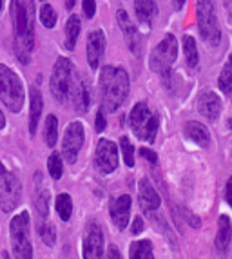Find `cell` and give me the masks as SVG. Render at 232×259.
I'll return each mask as SVG.
<instances>
[{
	"label": "cell",
	"mask_w": 232,
	"mask_h": 259,
	"mask_svg": "<svg viewBox=\"0 0 232 259\" xmlns=\"http://www.w3.org/2000/svg\"><path fill=\"white\" fill-rule=\"evenodd\" d=\"M129 123L138 138L152 143L160 127V114L150 111L145 102H138L133 107V111H131Z\"/></svg>",
	"instance_id": "obj_5"
},
{
	"label": "cell",
	"mask_w": 232,
	"mask_h": 259,
	"mask_svg": "<svg viewBox=\"0 0 232 259\" xmlns=\"http://www.w3.org/2000/svg\"><path fill=\"white\" fill-rule=\"evenodd\" d=\"M134 11H136V17L140 20L142 26H150L152 18L156 17V4L154 0H134Z\"/></svg>",
	"instance_id": "obj_22"
},
{
	"label": "cell",
	"mask_w": 232,
	"mask_h": 259,
	"mask_svg": "<svg viewBox=\"0 0 232 259\" xmlns=\"http://www.w3.org/2000/svg\"><path fill=\"white\" fill-rule=\"evenodd\" d=\"M74 2H76V0H65V8H67V9H73Z\"/></svg>",
	"instance_id": "obj_42"
},
{
	"label": "cell",
	"mask_w": 232,
	"mask_h": 259,
	"mask_svg": "<svg viewBox=\"0 0 232 259\" xmlns=\"http://www.w3.org/2000/svg\"><path fill=\"white\" fill-rule=\"evenodd\" d=\"M183 4H185V0H172V6H174V9H181L183 8Z\"/></svg>",
	"instance_id": "obj_40"
},
{
	"label": "cell",
	"mask_w": 232,
	"mask_h": 259,
	"mask_svg": "<svg viewBox=\"0 0 232 259\" xmlns=\"http://www.w3.org/2000/svg\"><path fill=\"white\" fill-rule=\"evenodd\" d=\"M100 96H102L103 111L114 112L124 105L129 95V74L124 67L105 65L100 73Z\"/></svg>",
	"instance_id": "obj_2"
},
{
	"label": "cell",
	"mask_w": 232,
	"mask_h": 259,
	"mask_svg": "<svg viewBox=\"0 0 232 259\" xmlns=\"http://www.w3.org/2000/svg\"><path fill=\"white\" fill-rule=\"evenodd\" d=\"M9 239L15 259H33V245L29 236V212L22 210L9 221Z\"/></svg>",
	"instance_id": "obj_4"
},
{
	"label": "cell",
	"mask_w": 232,
	"mask_h": 259,
	"mask_svg": "<svg viewBox=\"0 0 232 259\" xmlns=\"http://www.w3.org/2000/svg\"><path fill=\"white\" fill-rule=\"evenodd\" d=\"M80 29H82V24H80V18L76 15H71L65 24V49L73 51L74 46H76L78 35H80Z\"/></svg>",
	"instance_id": "obj_23"
},
{
	"label": "cell",
	"mask_w": 232,
	"mask_h": 259,
	"mask_svg": "<svg viewBox=\"0 0 232 259\" xmlns=\"http://www.w3.org/2000/svg\"><path fill=\"white\" fill-rule=\"evenodd\" d=\"M95 165L102 174H111L118 167V149L111 140L102 138L96 145Z\"/></svg>",
	"instance_id": "obj_11"
},
{
	"label": "cell",
	"mask_w": 232,
	"mask_h": 259,
	"mask_svg": "<svg viewBox=\"0 0 232 259\" xmlns=\"http://www.w3.org/2000/svg\"><path fill=\"white\" fill-rule=\"evenodd\" d=\"M198 112L209 121H214L221 114V100L214 91H203L198 98Z\"/></svg>",
	"instance_id": "obj_16"
},
{
	"label": "cell",
	"mask_w": 232,
	"mask_h": 259,
	"mask_svg": "<svg viewBox=\"0 0 232 259\" xmlns=\"http://www.w3.org/2000/svg\"><path fill=\"white\" fill-rule=\"evenodd\" d=\"M129 257L131 259H154V254H152V243H150L149 239H142V241L131 243Z\"/></svg>",
	"instance_id": "obj_24"
},
{
	"label": "cell",
	"mask_w": 232,
	"mask_h": 259,
	"mask_svg": "<svg viewBox=\"0 0 232 259\" xmlns=\"http://www.w3.org/2000/svg\"><path fill=\"white\" fill-rule=\"evenodd\" d=\"M183 131H185V136L192 140L194 143H198L200 147H209V145H211L209 129H207L203 123H200V121H187Z\"/></svg>",
	"instance_id": "obj_21"
},
{
	"label": "cell",
	"mask_w": 232,
	"mask_h": 259,
	"mask_svg": "<svg viewBox=\"0 0 232 259\" xmlns=\"http://www.w3.org/2000/svg\"><path fill=\"white\" fill-rule=\"evenodd\" d=\"M82 8H84V15L87 18H93L96 13V2L95 0H82Z\"/></svg>",
	"instance_id": "obj_35"
},
{
	"label": "cell",
	"mask_w": 232,
	"mask_h": 259,
	"mask_svg": "<svg viewBox=\"0 0 232 259\" xmlns=\"http://www.w3.org/2000/svg\"><path fill=\"white\" fill-rule=\"evenodd\" d=\"M84 140H86V133H84V125L80 121H71L65 129L64 140H62V154H64L65 161L73 165L78 158V152L82 149Z\"/></svg>",
	"instance_id": "obj_10"
},
{
	"label": "cell",
	"mask_w": 232,
	"mask_h": 259,
	"mask_svg": "<svg viewBox=\"0 0 232 259\" xmlns=\"http://www.w3.org/2000/svg\"><path fill=\"white\" fill-rule=\"evenodd\" d=\"M48 170L49 176L53 180H60L62 174H64V160L58 152H51V156L48 158Z\"/></svg>",
	"instance_id": "obj_30"
},
{
	"label": "cell",
	"mask_w": 232,
	"mask_h": 259,
	"mask_svg": "<svg viewBox=\"0 0 232 259\" xmlns=\"http://www.w3.org/2000/svg\"><path fill=\"white\" fill-rule=\"evenodd\" d=\"M6 127V116H4V112L0 111V129H4Z\"/></svg>",
	"instance_id": "obj_41"
},
{
	"label": "cell",
	"mask_w": 232,
	"mask_h": 259,
	"mask_svg": "<svg viewBox=\"0 0 232 259\" xmlns=\"http://www.w3.org/2000/svg\"><path fill=\"white\" fill-rule=\"evenodd\" d=\"M232 241V223L228 216H219L218 220V232H216V250L219 254H225L228 250Z\"/></svg>",
	"instance_id": "obj_20"
},
{
	"label": "cell",
	"mask_w": 232,
	"mask_h": 259,
	"mask_svg": "<svg viewBox=\"0 0 232 259\" xmlns=\"http://www.w3.org/2000/svg\"><path fill=\"white\" fill-rule=\"evenodd\" d=\"M105 127H107V120H105V112H103V109L100 107V111L96 112L95 129H96V133H102V131H105Z\"/></svg>",
	"instance_id": "obj_34"
},
{
	"label": "cell",
	"mask_w": 232,
	"mask_h": 259,
	"mask_svg": "<svg viewBox=\"0 0 232 259\" xmlns=\"http://www.w3.org/2000/svg\"><path fill=\"white\" fill-rule=\"evenodd\" d=\"M0 102L11 112H20L26 102V91L20 76L4 64H0Z\"/></svg>",
	"instance_id": "obj_3"
},
{
	"label": "cell",
	"mask_w": 232,
	"mask_h": 259,
	"mask_svg": "<svg viewBox=\"0 0 232 259\" xmlns=\"http://www.w3.org/2000/svg\"><path fill=\"white\" fill-rule=\"evenodd\" d=\"M44 140H46V145L49 149H53L56 145V140H58V120H56L55 114H49L46 118V123H44Z\"/></svg>",
	"instance_id": "obj_25"
},
{
	"label": "cell",
	"mask_w": 232,
	"mask_h": 259,
	"mask_svg": "<svg viewBox=\"0 0 232 259\" xmlns=\"http://www.w3.org/2000/svg\"><path fill=\"white\" fill-rule=\"evenodd\" d=\"M34 207H36V212L40 214L42 220L48 218L49 212V190L46 187H40L38 192H36V198H34Z\"/></svg>",
	"instance_id": "obj_29"
},
{
	"label": "cell",
	"mask_w": 232,
	"mask_h": 259,
	"mask_svg": "<svg viewBox=\"0 0 232 259\" xmlns=\"http://www.w3.org/2000/svg\"><path fill=\"white\" fill-rule=\"evenodd\" d=\"M228 125H230V129H232V118H230V121H228Z\"/></svg>",
	"instance_id": "obj_44"
},
{
	"label": "cell",
	"mask_w": 232,
	"mask_h": 259,
	"mask_svg": "<svg viewBox=\"0 0 232 259\" xmlns=\"http://www.w3.org/2000/svg\"><path fill=\"white\" fill-rule=\"evenodd\" d=\"M218 85L221 89V93H225V95H228L232 91V56H228L227 64L221 69V74L218 78Z\"/></svg>",
	"instance_id": "obj_28"
},
{
	"label": "cell",
	"mask_w": 232,
	"mask_h": 259,
	"mask_svg": "<svg viewBox=\"0 0 232 259\" xmlns=\"http://www.w3.org/2000/svg\"><path fill=\"white\" fill-rule=\"evenodd\" d=\"M22 198V183L0 161V210L11 212L18 207Z\"/></svg>",
	"instance_id": "obj_8"
},
{
	"label": "cell",
	"mask_w": 232,
	"mask_h": 259,
	"mask_svg": "<svg viewBox=\"0 0 232 259\" xmlns=\"http://www.w3.org/2000/svg\"><path fill=\"white\" fill-rule=\"evenodd\" d=\"M69 98L73 100V105L78 112H87L91 107V87L89 82L84 78H74L73 87H71V95Z\"/></svg>",
	"instance_id": "obj_15"
},
{
	"label": "cell",
	"mask_w": 232,
	"mask_h": 259,
	"mask_svg": "<svg viewBox=\"0 0 232 259\" xmlns=\"http://www.w3.org/2000/svg\"><path fill=\"white\" fill-rule=\"evenodd\" d=\"M44 109V98L38 87H31L29 89V134L34 136L36 129H38V121L42 116Z\"/></svg>",
	"instance_id": "obj_19"
},
{
	"label": "cell",
	"mask_w": 232,
	"mask_h": 259,
	"mask_svg": "<svg viewBox=\"0 0 232 259\" xmlns=\"http://www.w3.org/2000/svg\"><path fill=\"white\" fill-rule=\"evenodd\" d=\"M140 154H142L143 158H145V160L149 161V163H152V165H154L156 161H158V156H156V152H154V151H150V149L142 147V149H140Z\"/></svg>",
	"instance_id": "obj_37"
},
{
	"label": "cell",
	"mask_w": 232,
	"mask_h": 259,
	"mask_svg": "<svg viewBox=\"0 0 232 259\" xmlns=\"http://www.w3.org/2000/svg\"><path fill=\"white\" fill-rule=\"evenodd\" d=\"M116 20H118V26H120L122 33H124L125 44H127L129 51L138 55V53H140V36H138V31L134 29L129 15L125 13L124 9H120V11L116 13Z\"/></svg>",
	"instance_id": "obj_17"
},
{
	"label": "cell",
	"mask_w": 232,
	"mask_h": 259,
	"mask_svg": "<svg viewBox=\"0 0 232 259\" xmlns=\"http://www.w3.org/2000/svg\"><path fill=\"white\" fill-rule=\"evenodd\" d=\"M103 254V232L96 223H89L84 238V259H100Z\"/></svg>",
	"instance_id": "obj_12"
},
{
	"label": "cell",
	"mask_w": 232,
	"mask_h": 259,
	"mask_svg": "<svg viewBox=\"0 0 232 259\" xmlns=\"http://www.w3.org/2000/svg\"><path fill=\"white\" fill-rule=\"evenodd\" d=\"M120 147H122V152H124L125 165H127V167H134V147L131 145L127 136H122L120 138Z\"/></svg>",
	"instance_id": "obj_33"
},
{
	"label": "cell",
	"mask_w": 232,
	"mask_h": 259,
	"mask_svg": "<svg viewBox=\"0 0 232 259\" xmlns=\"http://www.w3.org/2000/svg\"><path fill=\"white\" fill-rule=\"evenodd\" d=\"M100 259H124V257H122V252L116 248V245H109L105 254H102Z\"/></svg>",
	"instance_id": "obj_36"
},
{
	"label": "cell",
	"mask_w": 232,
	"mask_h": 259,
	"mask_svg": "<svg viewBox=\"0 0 232 259\" xmlns=\"http://www.w3.org/2000/svg\"><path fill=\"white\" fill-rule=\"evenodd\" d=\"M131 205H133V199L129 194H122L120 198H116L111 203V218L112 223L118 227V230H125L127 223H129L131 218Z\"/></svg>",
	"instance_id": "obj_14"
},
{
	"label": "cell",
	"mask_w": 232,
	"mask_h": 259,
	"mask_svg": "<svg viewBox=\"0 0 232 259\" xmlns=\"http://www.w3.org/2000/svg\"><path fill=\"white\" fill-rule=\"evenodd\" d=\"M140 232H143V220L140 216H136L133 221V225H131V234H133V236H138Z\"/></svg>",
	"instance_id": "obj_38"
},
{
	"label": "cell",
	"mask_w": 232,
	"mask_h": 259,
	"mask_svg": "<svg viewBox=\"0 0 232 259\" xmlns=\"http://www.w3.org/2000/svg\"><path fill=\"white\" fill-rule=\"evenodd\" d=\"M73 82H74L73 62L69 60V58L60 56V58L55 62V67H53V73H51V80H49L51 95L58 104H64V102L69 100Z\"/></svg>",
	"instance_id": "obj_6"
},
{
	"label": "cell",
	"mask_w": 232,
	"mask_h": 259,
	"mask_svg": "<svg viewBox=\"0 0 232 259\" xmlns=\"http://www.w3.org/2000/svg\"><path fill=\"white\" fill-rule=\"evenodd\" d=\"M87 62H89L91 69H98L100 60H102L103 53H105V35L102 29L91 31L87 35Z\"/></svg>",
	"instance_id": "obj_13"
},
{
	"label": "cell",
	"mask_w": 232,
	"mask_h": 259,
	"mask_svg": "<svg viewBox=\"0 0 232 259\" xmlns=\"http://www.w3.org/2000/svg\"><path fill=\"white\" fill-rule=\"evenodd\" d=\"M225 198H227V203L232 207V178H228L227 187H225Z\"/></svg>",
	"instance_id": "obj_39"
},
{
	"label": "cell",
	"mask_w": 232,
	"mask_h": 259,
	"mask_svg": "<svg viewBox=\"0 0 232 259\" xmlns=\"http://www.w3.org/2000/svg\"><path fill=\"white\" fill-rule=\"evenodd\" d=\"M196 20H198V31L202 38L209 46L216 48L221 40L218 18L214 15V4L212 0H198L196 2Z\"/></svg>",
	"instance_id": "obj_7"
},
{
	"label": "cell",
	"mask_w": 232,
	"mask_h": 259,
	"mask_svg": "<svg viewBox=\"0 0 232 259\" xmlns=\"http://www.w3.org/2000/svg\"><path fill=\"white\" fill-rule=\"evenodd\" d=\"M138 199H140V205H142L143 210H156L162 203L160 194L147 178H142L138 183Z\"/></svg>",
	"instance_id": "obj_18"
},
{
	"label": "cell",
	"mask_w": 232,
	"mask_h": 259,
	"mask_svg": "<svg viewBox=\"0 0 232 259\" xmlns=\"http://www.w3.org/2000/svg\"><path fill=\"white\" fill-rule=\"evenodd\" d=\"M183 53H185V62H187V65H189V67H196L200 60V55H198V48H196V40L190 35L183 36Z\"/></svg>",
	"instance_id": "obj_26"
},
{
	"label": "cell",
	"mask_w": 232,
	"mask_h": 259,
	"mask_svg": "<svg viewBox=\"0 0 232 259\" xmlns=\"http://www.w3.org/2000/svg\"><path fill=\"white\" fill-rule=\"evenodd\" d=\"M56 212L60 216L62 221H69L71 220V214H73V201H71V196L69 194H58L56 196Z\"/></svg>",
	"instance_id": "obj_27"
},
{
	"label": "cell",
	"mask_w": 232,
	"mask_h": 259,
	"mask_svg": "<svg viewBox=\"0 0 232 259\" xmlns=\"http://www.w3.org/2000/svg\"><path fill=\"white\" fill-rule=\"evenodd\" d=\"M11 22H13L15 53L22 64H27L34 49V9L33 0H11L9 6Z\"/></svg>",
	"instance_id": "obj_1"
},
{
	"label": "cell",
	"mask_w": 232,
	"mask_h": 259,
	"mask_svg": "<svg viewBox=\"0 0 232 259\" xmlns=\"http://www.w3.org/2000/svg\"><path fill=\"white\" fill-rule=\"evenodd\" d=\"M176 56H178L176 38H174V35H165L164 40L150 51V58H149L150 69L158 74L169 73L171 65L176 62Z\"/></svg>",
	"instance_id": "obj_9"
},
{
	"label": "cell",
	"mask_w": 232,
	"mask_h": 259,
	"mask_svg": "<svg viewBox=\"0 0 232 259\" xmlns=\"http://www.w3.org/2000/svg\"><path fill=\"white\" fill-rule=\"evenodd\" d=\"M40 22L44 24V27L48 29H53L56 26V11L53 9V6L44 4L40 8Z\"/></svg>",
	"instance_id": "obj_32"
},
{
	"label": "cell",
	"mask_w": 232,
	"mask_h": 259,
	"mask_svg": "<svg viewBox=\"0 0 232 259\" xmlns=\"http://www.w3.org/2000/svg\"><path fill=\"white\" fill-rule=\"evenodd\" d=\"M2 8H4V0H0V13H2Z\"/></svg>",
	"instance_id": "obj_43"
},
{
	"label": "cell",
	"mask_w": 232,
	"mask_h": 259,
	"mask_svg": "<svg viewBox=\"0 0 232 259\" xmlns=\"http://www.w3.org/2000/svg\"><path fill=\"white\" fill-rule=\"evenodd\" d=\"M38 236L48 246H53L56 243V230L51 223H48V221L38 223Z\"/></svg>",
	"instance_id": "obj_31"
}]
</instances>
